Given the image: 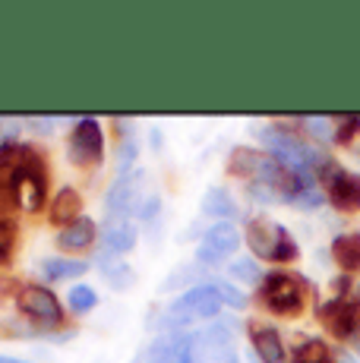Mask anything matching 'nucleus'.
Masks as SVG:
<instances>
[{
    "instance_id": "nucleus-15",
    "label": "nucleus",
    "mask_w": 360,
    "mask_h": 363,
    "mask_svg": "<svg viewBox=\"0 0 360 363\" xmlns=\"http://www.w3.org/2000/svg\"><path fill=\"white\" fill-rule=\"evenodd\" d=\"M186 345H190V335H180V332H168L164 338H158L149 351V360L145 363H180L184 357Z\"/></svg>"
},
{
    "instance_id": "nucleus-18",
    "label": "nucleus",
    "mask_w": 360,
    "mask_h": 363,
    "mask_svg": "<svg viewBox=\"0 0 360 363\" xmlns=\"http://www.w3.org/2000/svg\"><path fill=\"white\" fill-rule=\"evenodd\" d=\"M335 143L342 145V149L360 155V114L338 117L335 121Z\"/></svg>"
},
{
    "instance_id": "nucleus-17",
    "label": "nucleus",
    "mask_w": 360,
    "mask_h": 363,
    "mask_svg": "<svg viewBox=\"0 0 360 363\" xmlns=\"http://www.w3.org/2000/svg\"><path fill=\"white\" fill-rule=\"evenodd\" d=\"M89 272V265L86 262H79V259H47V262H41V275L47 278V281H64V278H79V275H86Z\"/></svg>"
},
{
    "instance_id": "nucleus-23",
    "label": "nucleus",
    "mask_w": 360,
    "mask_h": 363,
    "mask_svg": "<svg viewBox=\"0 0 360 363\" xmlns=\"http://www.w3.org/2000/svg\"><path fill=\"white\" fill-rule=\"evenodd\" d=\"M234 278H244V281H262V278H266V275H262V269H259V265H256L253 259H240V262H234Z\"/></svg>"
},
{
    "instance_id": "nucleus-20",
    "label": "nucleus",
    "mask_w": 360,
    "mask_h": 363,
    "mask_svg": "<svg viewBox=\"0 0 360 363\" xmlns=\"http://www.w3.org/2000/svg\"><path fill=\"white\" fill-rule=\"evenodd\" d=\"M101 269H105L108 281L114 284V288H130V281H133V272H130V265L120 262V256L105 253L101 256Z\"/></svg>"
},
{
    "instance_id": "nucleus-12",
    "label": "nucleus",
    "mask_w": 360,
    "mask_h": 363,
    "mask_svg": "<svg viewBox=\"0 0 360 363\" xmlns=\"http://www.w3.org/2000/svg\"><path fill=\"white\" fill-rule=\"evenodd\" d=\"M332 259L342 272L348 275H357L360 272V231H348V234H338L332 240Z\"/></svg>"
},
{
    "instance_id": "nucleus-5",
    "label": "nucleus",
    "mask_w": 360,
    "mask_h": 363,
    "mask_svg": "<svg viewBox=\"0 0 360 363\" xmlns=\"http://www.w3.org/2000/svg\"><path fill=\"white\" fill-rule=\"evenodd\" d=\"M316 180L322 184L325 196H329V202L338 208V212H348V215L360 212V174L344 171L342 164L325 158V164L320 167Z\"/></svg>"
},
{
    "instance_id": "nucleus-6",
    "label": "nucleus",
    "mask_w": 360,
    "mask_h": 363,
    "mask_svg": "<svg viewBox=\"0 0 360 363\" xmlns=\"http://www.w3.org/2000/svg\"><path fill=\"white\" fill-rule=\"evenodd\" d=\"M45 193H47V171L41 164L38 152L32 145L23 149V162L16 171V184H13V202H23L29 212L45 206Z\"/></svg>"
},
{
    "instance_id": "nucleus-19",
    "label": "nucleus",
    "mask_w": 360,
    "mask_h": 363,
    "mask_svg": "<svg viewBox=\"0 0 360 363\" xmlns=\"http://www.w3.org/2000/svg\"><path fill=\"white\" fill-rule=\"evenodd\" d=\"M294 363H338V360H335V354H332V347L325 345V341L310 338L294 351Z\"/></svg>"
},
{
    "instance_id": "nucleus-11",
    "label": "nucleus",
    "mask_w": 360,
    "mask_h": 363,
    "mask_svg": "<svg viewBox=\"0 0 360 363\" xmlns=\"http://www.w3.org/2000/svg\"><path fill=\"white\" fill-rule=\"evenodd\" d=\"M250 341L259 354L262 363H288V354H285V345H281V335L269 325H259L253 323L250 325Z\"/></svg>"
},
{
    "instance_id": "nucleus-3",
    "label": "nucleus",
    "mask_w": 360,
    "mask_h": 363,
    "mask_svg": "<svg viewBox=\"0 0 360 363\" xmlns=\"http://www.w3.org/2000/svg\"><path fill=\"white\" fill-rule=\"evenodd\" d=\"M247 243L259 259H272V262H294L300 256L294 237L288 234V228L272 225L269 218L256 215V218L247 221Z\"/></svg>"
},
{
    "instance_id": "nucleus-7",
    "label": "nucleus",
    "mask_w": 360,
    "mask_h": 363,
    "mask_svg": "<svg viewBox=\"0 0 360 363\" xmlns=\"http://www.w3.org/2000/svg\"><path fill=\"white\" fill-rule=\"evenodd\" d=\"M142 184H145V174L142 171H123L117 174L114 186L108 190V202H105V215H108V225L111 221H130V215H140L142 206Z\"/></svg>"
},
{
    "instance_id": "nucleus-21",
    "label": "nucleus",
    "mask_w": 360,
    "mask_h": 363,
    "mask_svg": "<svg viewBox=\"0 0 360 363\" xmlns=\"http://www.w3.org/2000/svg\"><path fill=\"white\" fill-rule=\"evenodd\" d=\"M203 208L209 215H218V218H231V215H234V202H231V196H227L225 190H221V186H215V190L206 193Z\"/></svg>"
},
{
    "instance_id": "nucleus-22",
    "label": "nucleus",
    "mask_w": 360,
    "mask_h": 363,
    "mask_svg": "<svg viewBox=\"0 0 360 363\" xmlns=\"http://www.w3.org/2000/svg\"><path fill=\"white\" fill-rule=\"evenodd\" d=\"M70 310L73 313H89L95 303H99V294H95V288H89V284H76L70 288Z\"/></svg>"
},
{
    "instance_id": "nucleus-8",
    "label": "nucleus",
    "mask_w": 360,
    "mask_h": 363,
    "mask_svg": "<svg viewBox=\"0 0 360 363\" xmlns=\"http://www.w3.org/2000/svg\"><path fill=\"white\" fill-rule=\"evenodd\" d=\"M19 310L32 319V323L45 325V329H57L64 323V306L54 297V291H47L45 284H26L16 297Z\"/></svg>"
},
{
    "instance_id": "nucleus-16",
    "label": "nucleus",
    "mask_w": 360,
    "mask_h": 363,
    "mask_svg": "<svg viewBox=\"0 0 360 363\" xmlns=\"http://www.w3.org/2000/svg\"><path fill=\"white\" fill-rule=\"evenodd\" d=\"M79 208H82V199H79V193L70 190V186H64V190L54 196L51 202V221L54 225H73V221H79Z\"/></svg>"
},
{
    "instance_id": "nucleus-24",
    "label": "nucleus",
    "mask_w": 360,
    "mask_h": 363,
    "mask_svg": "<svg viewBox=\"0 0 360 363\" xmlns=\"http://www.w3.org/2000/svg\"><path fill=\"white\" fill-rule=\"evenodd\" d=\"M13 240H16V228H13V221L0 218V262H6V256H10V250H13Z\"/></svg>"
},
{
    "instance_id": "nucleus-26",
    "label": "nucleus",
    "mask_w": 360,
    "mask_h": 363,
    "mask_svg": "<svg viewBox=\"0 0 360 363\" xmlns=\"http://www.w3.org/2000/svg\"><path fill=\"white\" fill-rule=\"evenodd\" d=\"M344 363H354V360H344Z\"/></svg>"
},
{
    "instance_id": "nucleus-4",
    "label": "nucleus",
    "mask_w": 360,
    "mask_h": 363,
    "mask_svg": "<svg viewBox=\"0 0 360 363\" xmlns=\"http://www.w3.org/2000/svg\"><path fill=\"white\" fill-rule=\"evenodd\" d=\"M348 278H338V297L325 300L320 306V323L325 332H332L338 341L360 338V294H348Z\"/></svg>"
},
{
    "instance_id": "nucleus-14",
    "label": "nucleus",
    "mask_w": 360,
    "mask_h": 363,
    "mask_svg": "<svg viewBox=\"0 0 360 363\" xmlns=\"http://www.w3.org/2000/svg\"><path fill=\"white\" fill-rule=\"evenodd\" d=\"M99 237V228H95L92 218H79L73 225H67L64 231L57 234V247L60 250H89Z\"/></svg>"
},
{
    "instance_id": "nucleus-13",
    "label": "nucleus",
    "mask_w": 360,
    "mask_h": 363,
    "mask_svg": "<svg viewBox=\"0 0 360 363\" xmlns=\"http://www.w3.org/2000/svg\"><path fill=\"white\" fill-rule=\"evenodd\" d=\"M101 243L111 256H120V253H130L136 243V225L133 221H105V231H101Z\"/></svg>"
},
{
    "instance_id": "nucleus-9",
    "label": "nucleus",
    "mask_w": 360,
    "mask_h": 363,
    "mask_svg": "<svg viewBox=\"0 0 360 363\" xmlns=\"http://www.w3.org/2000/svg\"><path fill=\"white\" fill-rule=\"evenodd\" d=\"M70 152H73V162L82 167L101 162V155H105V136H101V123L95 117H79L76 121L73 136H70Z\"/></svg>"
},
{
    "instance_id": "nucleus-25",
    "label": "nucleus",
    "mask_w": 360,
    "mask_h": 363,
    "mask_svg": "<svg viewBox=\"0 0 360 363\" xmlns=\"http://www.w3.org/2000/svg\"><path fill=\"white\" fill-rule=\"evenodd\" d=\"M0 363H29V360H19V357H0Z\"/></svg>"
},
{
    "instance_id": "nucleus-2",
    "label": "nucleus",
    "mask_w": 360,
    "mask_h": 363,
    "mask_svg": "<svg viewBox=\"0 0 360 363\" xmlns=\"http://www.w3.org/2000/svg\"><path fill=\"white\" fill-rule=\"evenodd\" d=\"M310 297V288L300 275L291 272H272L259 284V303L272 310L275 316H297Z\"/></svg>"
},
{
    "instance_id": "nucleus-1",
    "label": "nucleus",
    "mask_w": 360,
    "mask_h": 363,
    "mask_svg": "<svg viewBox=\"0 0 360 363\" xmlns=\"http://www.w3.org/2000/svg\"><path fill=\"white\" fill-rule=\"evenodd\" d=\"M247 303V297L240 294L234 284L227 281H206V284H196V288H190L186 294H180L174 303L164 310L162 316V329H180V325H190V323H199V319H212L218 316L225 306H231V310H240V306Z\"/></svg>"
},
{
    "instance_id": "nucleus-10",
    "label": "nucleus",
    "mask_w": 360,
    "mask_h": 363,
    "mask_svg": "<svg viewBox=\"0 0 360 363\" xmlns=\"http://www.w3.org/2000/svg\"><path fill=\"white\" fill-rule=\"evenodd\" d=\"M240 247V234L237 228L231 225V221H218V225H212L209 231L203 237V247H199L196 259L203 265H221L227 259V256H234Z\"/></svg>"
}]
</instances>
